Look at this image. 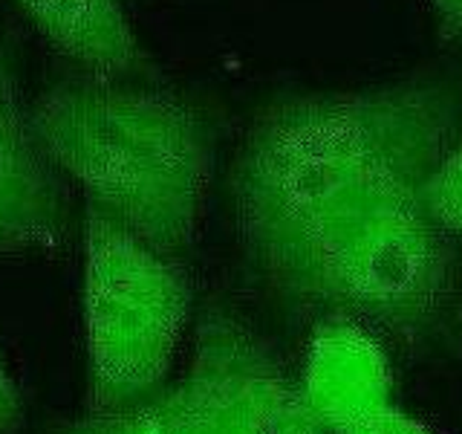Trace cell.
Instances as JSON below:
<instances>
[{"instance_id": "6da1fadb", "label": "cell", "mask_w": 462, "mask_h": 434, "mask_svg": "<svg viewBox=\"0 0 462 434\" xmlns=\"http://www.w3.org/2000/svg\"><path fill=\"white\" fill-rule=\"evenodd\" d=\"M459 122L462 79L445 70L266 101L228 168L231 223L249 267L390 174L430 171Z\"/></svg>"}, {"instance_id": "7a4b0ae2", "label": "cell", "mask_w": 462, "mask_h": 434, "mask_svg": "<svg viewBox=\"0 0 462 434\" xmlns=\"http://www.w3.org/2000/svg\"><path fill=\"white\" fill-rule=\"evenodd\" d=\"M32 116L87 206L168 255L194 243L211 183V134L188 101L136 81L81 76L43 90Z\"/></svg>"}, {"instance_id": "3957f363", "label": "cell", "mask_w": 462, "mask_h": 434, "mask_svg": "<svg viewBox=\"0 0 462 434\" xmlns=\"http://www.w3.org/2000/svg\"><path fill=\"white\" fill-rule=\"evenodd\" d=\"M191 313V281L177 258L110 214H84L87 409L113 411L162 388Z\"/></svg>"}, {"instance_id": "277c9868", "label": "cell", "mask_w": 462, "mask_h": 434, "mask_svg": "<svg viewBox=\"0 0 462 434\" xmlns=\"http://www.w3.org/2000/svg\"><path fill=\"white\" fill-rule=\"evenodd\" d=\"M43 434H329L266 339L220 307L199 316L194 356L173 385L125 409L87 411Z\"/></svg>"}, {"instance_id": "5b68a950", "label": "cell", "mask_w": 462, "mask_h": 434, "mask_svg": "<svg viewBox=\"0 0 462 434\" xmlns=\"http://www.w3.org/2000/svg\"><path fill=\"white\" fill-rule=\"evenodd\" d=\"M67 177L43 145L32 105L0 64V258L55 250L67 231Z\"/></svg>"}, {"instance_id": "8992f818", "label": "cell", "mask_w": 462, "mask_h": 434, "mask_svg": "<svg viewBox=\"0 0 462 434\" xmlns=\"http://www.w3.org/2000/svg\"><path fill=\"white\" fill-rule=\"evenodd\" d=\"M298 385L318 423L329 434H350L390 409L393 376L367 325L350 316H321L307 344Z\"/></svg>"}, {"instance_id": "52a82bcc", "label": "cell", "mask_w": 462, "mask_h": 434, "mask_svg": "<svg viewBox=\"0 0 462 434\" xmlns=\"http://www.w3.org/2000/svg\"><path fill=\"white\" fill-rule=\"evenodd\" d=\"M50 47L98 79H148L151 58L122 0H14Z\"/></svg>"}, {"instance_id": "ba28073f", "label": "cell", "mask_w": 462, "mask_h": 434, "mask_svg": "<svg viewBox=\"0 0 462 434\" xmlns=\"http://www.w3.org/2000/svg\"><path fill=\"white\" fill-rule=\"evenodd\" d=\"M425 209L445 235H462V142H454L428 174Z\"/></svg>"}, {"instance_id": "9c48e42d", "label": "cell", "mask_w": 462, "mask_h": 434, "mask_svg": "<svg viewBox=\"0 0 462 434\" xmlns=\"http://www.w3.org/2000/svg\"><path fill=\"white\" fill-rule=\"evenodd\" d=\"M23 426V400L18 382L12 380L4 347H0V434H14Z\"/></svg>"}, {"instance_id": "30bf717a", "label": "cell", "mask_w": 462, "mask_h": 434, "mask_svg": "<svg viewBox=\"0 0 462 434\" xmlns=\"http://www.w3.org/2000/svg\"><path fill=\"white\" fill-rule=\"evenodd\" d=\"M350 434H430V431L408 414H402L396 409H384L375 417H370L367 423L356 426Z\"/></svg>"}, {"instance_id": "8fae6325", "label": "cell", "mask_w": 462, "mask_h": 434, "mask_svg": "<svg viewBox=\"0 0 462 434\" xmlns=\"http://www.w3.org/2000/svg\"><path fill=\"white\" fill-rule=\"evenodd\" d=\"M445 41H462V0H428Z\"/></svg>"}]
</instances>
